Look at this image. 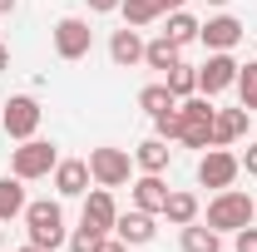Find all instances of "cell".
I'll use <instances>...</instances> for the list:
<instances>
[{
    "label": "cell",
    "instance_id": "obj_22",
    "mask_svg": "<svg viewBox=\"0 0 257 252\" xmlns=\"http://www.w3.org/2000/svg\"><path fill=\"white\" fill-rule=\"evenodd\" d=\"M119 15H124V25L144 30V25H154L163 15V0H119Z\"/></svg>",
    "mask_w": 257,
    "mask_h": 252
},
{
    "label": "cell",
    "instance_id": "obj_36",
    "mask_svg": "<svg viewBox=\"0 0 257 252\" xmlns=\"http://www.w3.org/2000/svg\"><path fill=\"white\" fill-rule=\"evenodd\" d=\"M208 5H227V0H208Z\"/></svg>",
    "mask_w": 257,
    "mask_h": 252
},
{
    "label": "cell",
    "instance_id": "obj_29",
    "mask_svg": "<svg viewBox=\"0 0 257 252\" xmlns=\"http://www.w3.org/2000/svg\"><path fill=\"white\" fill-rule=\"evenodd\" d=\"M232 252H257V227H252V222L232 232Z\"/></svg>",
    "mask_w": 257,
    "mask_h": 252
},
{
    "label": "cell",
    "instance_id": "obj_32",
    "mask_svg": "<svg viewBox=\"0 0 257 252\" xmlns=\"http://www.w3.org/2000/svg\"><path fill=\"white\" fill-rule=\"evenodd\" d=\"M89 10L94 15H109V10H119V0H89Z\"/></svg>",
    "mask_w": 257,
    "mask_h": 252
},
{
    "label": "cell",
    "instance_id": "obj_37",
    "mask_svg": "<svg viewBox=\"0 0 257 252\" xmlns=\"http://www.w3.org/2000/svg\"><path fill=\"white\" fill-rule=\"evenodd\" d=\"M0 247H5V232H0Z\"/></svg>",
    "mask_w": 257,
    "mask_h": 252
},
{
    "label": "cell",
    "instance_id": "obj_11",
    "mask_svg": "<svg viewBox=\"0 0 257 252\" xmlns=\"http://www.w3.org/2000/svg\"><path fill=\"white\" fill-rule=\"evenodd\" d=\"M242 35H247V25H242L237 15H213V20L198 25V40L208 45V55H213V50H232Z\"/></svg>",
    "mask_w": 257,
    "mask_h": 252
},
{
    "label": "cell",
    "instance_id": "obj_9",
    "mask_svg": "<svg viewBox=\"0 0 257 252\" xmlns=\"http://www.w3.org/2000/svg\"><path fill=\"white\" fill-rule=\"evenodd\" d=\"M237 69H242V64L232 60V50H213V55H208V64H203V69H198V94H223V89H232V84H237Z\"/></svg>",
    "mask_w": 257,
    "mask_h": 252
},
{
    "label": "cell",
    "instance_id": "obj_15",
    "mask_svg": "<svg viewBox=\"0 0 257 252\" xmlns=\"http://www.w3.org/2000/svg\"><path fill=\"white\" fill-rule=\"evenodd\" d=\"M247 119H252V114H247L242 104H237V109H218V114H213V149L237 144V139L247 134Z\"/></svg>",
    "mask_w": 257,
    "mask_h": 252
},
{
    "label": "cell",
    "instance_id": "obj_28",
    "mask_svg": "<svg viewBox=\"0 0 257 252\" xmlns=\"http://www.w3.org/2000/svg\"><path fill=\"white\" fill-rule=\"evenodd\" d=\"M154 134H159V139H168V144H178V109L154 114Z\"/></svg>",
    "mask_w": 257,
    "mask_h": 252
},
{
    "label": "cell",
    "instance_id": "obj_14",
    "mask_svg": "<svg viewBox=\"0 0 257 252\" xmlns=\"http://www.w3.org/2000/svg\"><path fill=\"white\" fill-rule=\"evenodd\" d=\"M128 188H134V208H144V213H154V218L163 213V203H168V183H163V173H139Z\"/></svg>",
    "mask_w": 257,
    "mask_h": 252
},
{
    "label": "cell",
    "instance_id": "obj_18",
    "mask_svg": "<svg viewBox=\"0 0 257 252\" xmlns=\"http://www.w3.org/2000/svg\"><path fill=\"white\" fill-rule=\"evenodd\" d=\"M198 198H193L188 188H168V203H163V218L173 222V227H188V222H198Z\"/></svg>",
    "mask_w": 257,
    "mask_h": 252
},
{
    "label": "cell",
    "instance_id": "obj_4",
    "mask_svg": "<svg viewBox=\"0 0 257 252\" xmlns=\"http://www.w3.org/2000/svg\"><path fill=\"white\" fill-rule=\"evenodd\" d=\"M55 163H60V149H55L50 139H25L20 149H10V173H15V178H25V183L50 178V173H55Z\"/></svg>",
    "mask_w": 257,
    "mask_h": 252
},
{
    "label": "cell",
    "instance_id": "obj_31",
    "mask_svg": "<svg viewBox=\"0 0 257 252\" xmlns=\"http://www.w3.org/2000/svg\"><path fill=\"white\" fill-rule=\"evenodd\" d=\"M242 168H247V173L257 178V144H247V154H242Z\"/></svg>",
    "mask_w": 257,
    "mask_h": 252
},
{
    "label": "cell",
    "instance_id": "obj_8",
    "mask_svg": "<svg viewBox=\"0 0 257 252\" xmlns=\"http://www.w3.org/2000/svg\"><path fill=\"white\" fill-rule=\"evenodd\" d=\"M55 55L60 60H84L89 50H94V30H89V20H79V15H64L55 20Z\"/></svg>",
    "mask_w": 257,
    "mask_h": 252
},
{
    "label": "cell",
    "instance_id": "obj_19",
    "mask_svg": "<svg viewBox=\"0 0 257 252\" xmlns=\"http://www.w3.org/2000/svg\"><path fill=\"white\" fill-rule=\"evenodd\" d=\"M25 178H15V173H5L0 178V222H10V218H20L25 213Z\"/></svg>",
    "mask_w": 257,
    "mask_h": 252
},
{
    "label": "cell",
    "instance_id": "obj_17",
    "mask_svg": "<svg viewBox=\"0 0 257 252\" xmlns=\"http://www.w3.org/2000/svg\"><path fill=\"white\" fill-rule=\"evenodd\" d=\"M168 163H173V149H168V139H159V134L134 149V168H139V173H163Z\"/></svg>",
    "mask_w": 257,
    "mask_h": 252
},
{
    "label": "cell",
    "instance_id": "obj_13",
    "mask_svg": "<svg viewBox=\"0 0 257 252\" xmlns=\"http://www.w3.org/2000/svg\"><path fill=\"white\" fill-rule=\"evenodd\" d=\"M114 237H124L128 247H149V242L159 237V227H154V213H144V208H134V213H119V218H114Z\"/></svg>",
    "mask_w": 257,
    "mask_h": 252
},
{
    "label": "cell",
    "instance_id": "obj_20",
    "mask_svg": "<svg viewBox=\"0 0 257 252\" xmlns=\"http://www.w3.org/2000/svg\"><path fill=\"white\" fill-rule=\"evenodd\" d=\"M178 60H183V50H178L168 35H159V40H149V45H144V64H149V69H163V74H168Z\"/></svg>",
    "mask_w": 257,
    "mask_h": 252
},
{
    "label": "cell",
    "instance_id": "obj_12",
    "mask_svg": "<svg viewBox=\"0 0 257 252\" xmlns=\"http://www.w3.org/2000/svg\"><path fill=\"white\" fill-rule=\"evenodd\" d=\"M89 158H60L55 163V193L60 198H84L89 193Z\"/></svg>",
    "mask_w": 257,
    "mask_h": 252
},
{
    "label": "cell",
    "instance_id": "obj_7",
    "mask_svg": "<svg viewBox=\"0 0 257 252\" xmlns=\"http://www.w3.org/2000/svg\"><path fill=\"white\" fill-rule=\"evenodd\" d=\"M237 173H242V158L227 154V149H203V158H198V183L213 193H223L237 183Z\"/></svg>",
    "mask_w": 257,
    "mask_h": 252
},
{
    "label": "cell",
    "instance_id": "obj_16",
    "mask_svg": "<svg viewBox=\"0 0 257 252\" xmlns=\"http://www.w3.org/2000/svg\"><path fill=\"white\" fill-rule=\"evenodd\" d=\"M109 60L119 64V69H134V64H144V35L134 30V25L114 30V40H109Z\"/></svg>",
    "mask_w": 257,
    "mask_h": 252
},
{
    "label": "cell",
    "instance_id": "obj_24",
    "mask_svg": "<svg viewBox=\"0 0 257 252\" xmlns=\"http://www.w3.org/2000/svg\"><path fill=\"white\" fill-rule=\"evenodd\" d=\"M198 25H203V20H193L188 10H168V30H163V35L183 50V45H193V40H198Z\"/></svg>",
    "mask_w": 257,
    "mask_h": 252
},
{
    "label": "cell",
    "instance_id": "obj_5",
    "mask_svg": "<svg viewBox=\"0 0 257 252\" xmlns=\"http://www.w3.org/2000/svg\"><path fill=\"white\" fill-rule=\"evenodd\" d=\"M89 178H94L99 188H124V183H134V154L128 149H114V144L89 149Z\"/></svg>",
    "mask_w": 257,
    "mask_h": 252
},
{
    "label": "cell",
    "instance_id": "obj_25",
    "mask_svg": "<svg viewBox=\"0 0 257 252\" xmlns=\"http://www.w3.org/2000/svg\"><path fill=\"white\" fill-rule=\"evenodd\" d=\"M139 109L154 119V114H168V109H178V99L168 94V84H144V89H139Z\"/></svg>",
    "mask_w": 257,
    "mask_h": 252
},
{
    "label": "cell",
    "instance_id": "obj_35",
    "mask_svg": "<svg viewBox=\"0 0 257 252\" xmlns=\"http://www.w3.org/2000/svg\"><path fill=\"white\" fill-rule=\"evenodd\" d=\"M20 252H45V247H35V242H25V247H20Z\"/></svg>",
    "mask_w": 257,
    "mask_h": 252
},
{
    "label": "cell",
    "instance_id": "obj_30",
    "mask_svg": "<svg viewBox=\"0 0 257 252\" xmlns=\"http://www.w3.org/2000/svg\"><path fill=\"white\" fill-rule=\"evenodd\" d=\"M94 252H128V242L124 237H114V232H109V237H99V247Z\"/></svg>",
    "mask_w": 257,
    "mask_h": 252
},
{
    "label": "cell",
    "instance_id": "obj_21",
    "mask_svg": "<svg viewBox=\"0 0 257 252\" xmlns=\"http://www.w3.org/2000/svg\"><path fill=\"white\" fill-rule=\"evenodd\" d=\"M178 242H183V252H223V232H213L208 222H188Z\"/></svg>",
    "mask_w": 257,
    "mask_h": 252
},
{
    "label": "cell",
    "instance_id": "obj_1",
    "mask_svg": "<svg viewBox=\"0 0 257 252\" xmlns=\"http://www.w3.org/2000/svg\"><path fill=\"white\" fill-rule=\"evenodd\" d=\"M25 237H30L35 247H45V252H55L69 242V227H64V208H60V198H40V203H25Z\"/></svg>",
    "mask_w": 257,
    "mask_h": 252
},
{
    "label": "cell",
    "instance_id": "obj_33",
    "mask_svg": "<svg viewBox=\"0 0 257 252\" xmlns=\"http://www.w3.org/2000/svg\"><path fill=\"white\" fill-rule=\"evenodd\" d=\"M5 69H10V50L0 45V74H5Z\"/></svg>",
    "mask_w": 257,
    "mask_h": 252
},
{
    "label": "cell",
    "instance_id": "obj_2",
    "mask_svg": "<svg viewBox=\"0 0 257 252\" xmlns=\"http://www.w3.org/2000/svg\"><path fill=\"white\" fill-rule=\"evenodd\" d=\"M213 99L208 94H188L178 99V144L183 149H213Z\"/></svg>",
    "mask_w": 257,
    "mask_h": 252
},
{
    "label": "cell",
    "instance_id": "obj_26",
    "mask_svg": "<svg viewBox=\"0 0 257 252\" xmlns=\"http://www.w3.org/2000/svg\"><path fill=\"white\" fill-rule=\"evenodd\" d=\"M232 89H237V99H242V109L257 114V60L237 69V84H232Z\"/></svg>",
    "mask_w": 257,
    "mask_h": 252
},
{
    "label": "cell",
    "instance_id": "obj_3",
    "mask_svg": "<svg viewBox=\"0 0 257 252\" xmlns=\"http://www.w3.org/2000/svg\"><path fill=\"white\" fill-rule=\"evenodd\" d=\"M257 218V198H247L242 188H223L213 203H208V227L213 232H237Z\"/></svg>",
    "mask_w": 257,
    "mask_h": 252
},
{
    "label": "cell",
    "instance_id": "obj_10",
    "mask_svg": "<svg viewBox=\"0 0 257 252\" xmlns=\"http://www.w3.org/2000/svg\"><path fill=\"white\" fill-rule=\"evenodd\" d=\"M114 218H119V203H114L109 188H89L84 193V213H79L84 227H94L99 237H109V232H114Z\"/></svg>",
    "mask_w": 257,
    "mask_h": 252
},
{
    "label": "cell",
    "instance_id": "obj_23",
    "mask_svg": "<svg viewBox=\"0 0 257 252\" xmlns=\"http://www.w3.org/2000/svg\"><path fill=\"white\" fill-rule=\"evenodd\" d=\"M163 84H168V94H173V99H188V94H198V69L178 60L168 74H163Z\"/></svg>",
    "mask_w": 257,
    "mask_h": 252
},
{
    "label": "cell",
    "instance_id": "obj_6",
    "mask_svg": "<svg viewBox=\"0 0 257 252\" xmlns=\"http://www.w3.org/2000/svg\"><path fill=\"white\" fill-rule=\"evenodd\" d=\"M40 119H45V109H40V99H35V94H15V99H5V114H0V124H5V134H10L15 144L35 139V134H40Z\"/></svg>",
    "mask_w": 257,
    "mask_h": 252
},
{
    "label": "cell",
    "instance_id": "obj_34",
    "mask_svg": "<svg viewBox=\"0 0 257 252\" xmlns=\"http://www.w3.org/2000/svg\"><path fill=\"white\" fill-rule=\"evenodd\" d=\"M15 5H20V0H0V15H10V10H15Z\"/></svg>",
    "mask_w": 257,
    "mask_h": 252
},
{
    "label": "cell",
    "instance_id": "obj_27",
    "mask_svg": "<svg viewBox=\"0 0 257 252\" xmlns=\"http://www.w3.org/2000/svg\"><path fill=\"white\" fill-rule=\"evenodd\" d=\"M64 247H69V252H94V247H99V232H94V227H84V222H79V227L69 232V242H64Z\"/></svg>",
    "mask_w": 257,
    "mask_h": 252
}]
</instances>
